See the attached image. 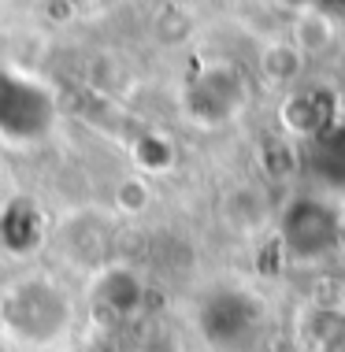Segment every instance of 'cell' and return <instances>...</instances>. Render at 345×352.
Returning <instances> with one entry per match:
<instances>
[{"label": "cell", "instance_id": "6da1fadb", "mask_svg": "<svg viewBox=\"0 0 345 352\" xmlns=\"http://www.w3.org/2000/svg\"><path fill=\"white\" fill-rule=\"evenodd\" d=\"M286 234H290V249L297 256H320L334 241V219L320 208H297Z\"/></svg>", "mask_w": 345, "mask_h": 352}]
</instances>
